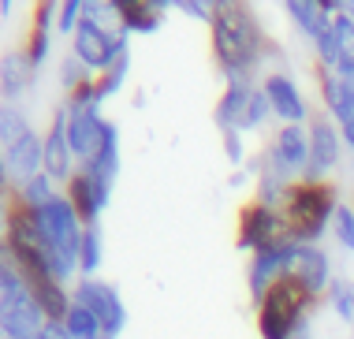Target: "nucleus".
I'll list each match as a JSON object with an SVG mask.
<instances>
[{
	"label": "nucleus",
	"mask_w": 354,
	"mask_h": 339,
	"mask_svg": "<svg viewBox=\"0 0 354 339\" xmlns=\"http://www.w3.org/2000/svg\"><path fill=\"white\" fill-rule=\"evenodd\" d=\"M209 45H213L216 67L227 86H261L254 79L269 53V34L261 30V19L254 15V8L239 0L216 4V15L209 23Z\"/></svg>",
	"instance_id": "nucleus-1"
},
{
	"label": "nucleus",
	"mask_w": 354,
	"mask_h": 339,
	"mask_svg": "<svg viewBox=\"0 0 354 339\" xmlns=\"http://www.w3.org/2000/svg\"><path fill=\"white\" fill-rule=\"evenodd\" d=\"M336 209H339V198H336V187L328 179L324 183H306V179L291 183L283 201H280L283 224H287L295 242H317L332 228Z\"/></svg>",
	"instance_id": "nucleus-2"
},
{
	"label": "nucleus",
	"mask_w": 354,
	"mask_h": 339,
	"mask_svg": "<svg viewBox=\"0 0 354 339\" xmlns=\"http://www.w3.org/2000/svg\"><path fill=\"white\" fill-rule=\"evenodd\" d=\"M317 306V298L306 291L299 280L283 276L265 291L257 302V336L261 339H295L306 332V317Z\"/></svg>",
	"instance_id": "nucleus-3"
},
{
	"label": "nucleus",
	"mask_w": 354,
	"mask_h": 339,
	"mask_svg": "<svg viewBox=\"0 0 354 339\" xmlns=\"http://www.w3.org/2000/svg\"><path fill=\"white\" fill-rule=\"evenodd\" d=\"M235 242L239 250L246 254H269V250H287L295 246L291 231L283 224V212L280 205H265V201L250 198L243 209H239V220H235Z\"/></svg>",
	"instance_id": "nucleus-4"
},
{
	"label": "nucleus",
	"mask_w": 354,
	"mask_h": 339,
	"mask_svg": "<svg viewBox=\"0 0 354 339\" xmlns=\"http://www.w3.org/2000/svg\"><path fill=\"white\" fill-rule=\"evenodd\" d=\"M269 116H272V104H269V97H265L261 86H227L216 101L220 134H227V131L250 134L257 127H265Z\"/></svg>",
	"instance_id": "nucleus-5"
},
{
	"label": "nucleus",
	"mask_w": 354,
	"mask_h": 339,
	"mask_svg": "<svg viewBox=\"0 0 354 339\" xmlns=\"http://www.w3.org/2000/svg\"><path fill=\"white\" fill-rule=\"evenodd\" d=\"M127 42L131 37L120 30V26H109V23H93V19L82 15L79 30L71 34V53L90 67L93 75L109 71L120 56H127Z\"/></svg>",
	"instance_id": "nucleus-6"
},
{
	"label": "nucleus",
	"mask_w": 354,
	"mask_h": 339,
	"mask_svg": "<svg viewBox=\"0 0 354 339\" xmlns=\"http://www.w3.org/2000/svg\"><path fill=\"white\" fill-rule=\"evenodd\" d=\"M37 217V224H41V231H45V239L53 242V250L60 254L68 265L79 273V242H82V231H86V224H82V217L75 212V205L68 198H53L49 205H41L34 212Z\"/></svg>",
	"instance_id": "nucleus-7"
},
{
	"label": "nucleus",
	"mask_w": 354,
	"mask_h": 339,
	"mask_svg": "<svg viewBox=\"0 0 354 339\" xmlns=\"http://www.w3.org/2000/svg\"><path fill=\"white\" fill-rule=\"evenodd\" d=\"M71 298L97 317L109 339H120V332L127 328V306H123L120 291L112 284H104L101 276H79L71 287Z\"/></svg>",
	"instance_id": "nucleus-8"
},
{
	"label": "nucleus",
	"mask_w": 354,
	"mask_h": 339,
	"mask_svg": "<svg viewBox=\"0 0 354 339\" xmlns=\"http://www.w3.org/2000/svg\"><path fill=\"white\" fill-rule=\"evenodd\" d=\"M283 276L299 280V284L310 291L313 298L328 295L332 280H336V276H332V261H328V254H324L317 242H295V246L287 250Z\"/></svg>",
	"instance_id": "nucleus-9"
},
{
	"label": "nucleus",
	"mask_w": 354,
	"mask_h": 339,
	"mask_svg": "<svg viewBox=\"0 0 354 339\" xmlns=\"http://www.w3.org/2000/svg\"><path fill=\"white\" fill-rule=\"evenodd\" d=\"M261 161L280 172L283 179L299 183L306 176V168H310V131L306 127H280L272 134V142H269Z\"/></svg>",
	"instance_id": "nucleus-10"
},
{
	"label": "nucleus",
	"mask_w": 354,
	"mask_h": 339,
	"mask_svg": "<svg viewBox=\"0 0 354 339\" xmlns=\"http://www.w3.org/2000/svg\"><path fill=\"white\" fill-rule=\"evenodd\" d=\"M306 131H310V168H306V183H324L332 168L339 164L343 157V134L336 127V120L332 116H313L310 123H306Z\"/></svg>",
	"instance_id": "nucleus-11"
},
{
	"label": "nucleus",
	"mask_w": 354,
	"mask_h": 339,
	"mask_svg": "<svg viewBox=\"0 0 354 339\" xmlns=\"http://www.w3.org/2000/svg\"><path fill=\"white\" fill-rule=\"evenodd\" d=\"M261 90H265V97H269L272 116L280 120V127H306V123L313 120V116H310V104H306L299 82H295L291 75L269 71V75L261 79Z\"/></svg>",
	"instance_id": "nucleus-12"
},
{
	"label": "nucleus",
	"mask_w": 354,
	"mask_h": 339,
	"mask_svg": "<svg viewBox=\"0 0 354 339\" xmlns=\"http://www.w3.org/2000/svg\"><path fill=\"white\" fill-rule=\"evenodd\" d=\"M41 164L53 183H68L75 176V168H79V161L71 153V142H68V116H64V109L53 116L41 134Z\"/></svg>",
	"instance_id": "nucleus-13"
},
{
	"label": "nucleus",
	"mask_w": 354,
	"mask_h": 339,
	"mask_svg": "<svg viewBox=\"0 0 354 339\" xmlns=\"http://www.w3.org/2000/svg\"><path fill=\"white\" fill-rule=\"evenodd\" d=\"M317 90H321V101L328 109V116L336 120L343 142L354 149V90L328 67H317Z\"/></svg>",
	"instance_id": "nucleus-14"
},
{
	"label": "nucleus",
	"mask_w": 354,
	"mask_h": 339,
	"mask_svg": "<svg viewBox=\"0 0 354 339\" xmlns=\"http://www.w3.org/2000/svg\"><path fill=\"white\" fill-rule=\"evenodd\" d=\"M64 198L75 205V212L82 217V224H97L104 205H109V198H112V187L101 179H93L90 172L75 168V176L64 183Z\"/></svg>",
	"instance_id": "nucleus-15"
},
{
	"label": "nucleus",
	"mask_w": 354,
	"mask_h": 339,
	"mask_svg": "<svg viewBox=\"0 0 354 339\" xmlns=\"http://www.w3.org/2000/svg\"><path fill=\"white\" fill-rule=\"evenodd\" d=\"M37 79V64L26 56V48H8L4 56H0V97H4L8 104H15L23 93H30V86Z\"/></svg>",
	"instance_id": "nucleus-16"
},
{
	"label": "nucleus",
	"mask_w": 354,
	"mask_h": 339,
	"mask_svg": "<svg viewBox=\"0 0 354 339\" xmlns=\"http://www.w3.org/2000/svg\"><path fill=\"white\" fill-rule=\"evenodd\" d=\"M171 4H157V0H112V12L123 34H153L165 23V12Z\"/></svg>",
	"instance_id": "nucleus-17"
},
{
	"label": "nucleus",
	"mask_w": 354,
	"mask_h": 339,
	"mask_svg": "<svg viewBox=\"0 0 354 339\" xmlns=\"http://www.w3.org/2000/svg\"><path fill=\"white\" fill-rule=\"evenodd\" d=\"M56 12H60V4H37L30 12V26H26V56L37 64V71H41V64L49 60L53 53V34H56Z\"/></svg>",
	"instance_id": "nucleus-18"
},
{
	"label": "nucleus",
	"mask_w": 354,
	"mask_h": 339,
	"mask_svg": "<svg viewBox=\"0 0 354 339\" xmlns=\"http://www.w3.org/2000/svg\"><path fill=\"white\" fill-rule=\"evenodd\" d=\"M4 161H8V172H12V183L19 187V183H26V179H34V176H41L45 172V164H41V134H23L19 142H12L4 149Z\"/></svg>",
	"instance_id": "nucleus-19"
},
{
	"label": "nucleus",
	"mask_w": 354,
	"mask_h": 339,
	"mask_svg": "<svg viewBox=\"0 0 354 339\" xmlns=\"http://www.w3.org/2000/svg\"><path fill=\"white\" fill-rule=\"evenodd\" d=\"M291 250V246H287ZM287 250H269V254H254L250 257V268H246V287H250V298L254 306L265 298L276 280H283V261H287Z\"/></svg>",
	"instance_id": "nucleus-20"
},
{
	"label": "nucleus",
	"mask_w": 354,
	"mask_h": 339,
	"mask_svg": "<svg viewBox=\"0 0 354 339\" xmlns=\"http://www.w3.org/2000/svg\"><path fill=\"white\" fill-rule=\"evenodd\" d=\"M79 168L90 172L93 179H101V183H109V187H116V176H120V131H116V123H112V120H109V131H104L101 149L93 153L90 161H82Z\"/></svg>",
	"instance_id": "nucleus-21"
},
{
	"label": "nucleus",
	"mask_w": 354,
	"mask_h": 339,
	"mask_svg": "<svg viewBox=\"0 0 354 339\" xmlns=\"http://www.w3.org/2000/svg\"><path fill=\"white\" fill-rule=\"evenodd\" d=\"M60 194H64V190H56V183L41 172V176L19 183V187H15V201H19V205H26L30 212H37L41 205H49L53 198H60Z\"/></svg>",
	"instance_id": "nucleus-22"
},
{
	"label": "nucleus",
	"mask_w": 354,
	"mask_h": 339,
	"mask_svg": "<svg viewBox=\"0 0 354 339\" xmlns=\"http://www.w3.org/2000/svg\"><path fill=\"white\" fill-rule=\"evenodd\" d=\"M104 261V235L101 224H86L82 242H79V276H97Z\"/></svg>",
	"instance_id": "nucleus-23"
},
{
	"label": "nucleus",
	"mask_w": 354,
	"mask_h": 339,
	"mask_svg": "<svg viewBox=\"0 0 354 339\" xmlns=\"http://www.w3.org/2000/svg\"><path fill=\"white\" fill-rule=\"evenodd\" d=\"M127 71H131V53H127V56H120V60L109 67V71L93 75V93H97V101H101V104L109 101V97H116V93H120V86H123V79H127Z\"/></svg>",
	"instance_id": "nucleus-24"
},
{
	"label": "nucleus",
	"mask_w": 354,
	"mask_h": 339,
	"mask_svg": "<svg viewBox=\"0 0 354 339\" xmlns=\"http://www.w3.org/2000/svg\"><path fill=\"white\" fill-rule=\"evenodd\" d=\"M34 127L26 123V116L15 109V104L0 101V149H8L12 142H19L23 134H30Z\"/></svg>",
	"instance_id": "nucleus-25"
},
{
	"label": "nucleus",
	"mask_w": 354,
	"mask_h": 339,
	"mask_svg": "<svg viewBox=\"0 0 354 339\" xmlns=\"http://www.w3.org/2000/svg\"><path fill=\"white\" fill-rule=\"evenodd\" d=\"M328 306L336 309V317L339 321H347V324H354V280H347V276H339V280H332V287H328Z\"/></svg>",
	"instance_id": "nucleus-26"
},
{
	"label": "nucleus",
	"mask_w": 354,
	"mask_h": 339,
	"mask_svg": "<svg viewBox=\"0 0 354 339\" xmlns=\"http://www.w3.org/2000/svg\"><path fill=\"white\" fill-rule=\"evenodd\" d=\"M90 82H93V71H90V67H86L75 53L64 56V60H60V86H64V90L75 93V90H82V86H90Z\"/></svg>",
	"instance_id": "nucleus-27"
},
{
	"label": "nucleus",
	"mask_w": 354,
	"mask_h": 339,
	"mask_svg": "<svg viewBox=\"0 0 354 339\" xmlns=\"http://www.w3.org/2000/svg\"><path fill=\"white\" fill-rule=\"evenodd\" d=\"M332 235H336V242L343 250H354V205H343L339 201V209H336V217H332Z\"/></svg>",
	"instance_id": "nucleus-28"
},
{
	"label": "nucleus",
	"mask_w": 354,
	"mask_h": 339,
	"mask_svg": "<svg viewBox=\"0 0 354 339\" xmlns=\"http://www.w3.org/2000/svg\"><path fill=\"white\" fill-rule=\"evenodd\" d=\"M82 15H86V0H64L60 12H56V34H68L71 37L75 30H79Z\"/></svg>",
	"instance_id": "nucleus-29"
},
{
	"label": "nucleus",
	"mask_w": 354,
	"mask_h": 339,
	"mask_svg": "<svg viewBox=\"0 0 354 339\" xmlns=\"http://www.w3.org/2000/svg\"><path fill=\"white\" fill-rule=\"evenodd\" d=\"M332 30H336V45H339L343 60H354V23L343 15V4H339V12L332 15Z\"/></svg>",
	"instance_id": "nucleus-30"
},
{
	"label": "nucleus",
	"mask_w": 354,
	"mask_h": 339,
	"mask_svg": "<svg viewBox=\"0 0 354 339\" xmlns=\"http://www.w3.org/2000/svg\"><path fill=\"white\" fill-rule=\"evenodd\" d=\"M171 8L190 15V19H202L205 26L213 23V15H216V4H205V0H179V4H171Z\"/></svg>",
	"instance_id": "nucleus-31"
},
{
	"label": "nucleus",
	"mask_w": 354,
	"mask_h": 339,
	"mask_svg": "<svg viewBox=\"0 0 354 339\" xmlns=\"http://www.w3.org/2000/svg\"><path fill=\"white\" fill-rule=\"evenodd\" d=\"M23 276H8V273H0V317L8 313V306L15 302V295L23 291Z\"/></svg>",
	"instance_id": "nucleus-32"
},
{
	"label": "nucleus",
	"mask_w": 354,
	"mask_h": 339,
	"mask_svg": "<svg viewBox=\"0 0 354 339\" xmlns=\"http://www.w3.org/2000/svg\"><path fill=\"white\" fill-rule=\"evenodd\" d=\"M224 153H227V161H232V164H243L246 161V145H243V134H239V131H227L224 134Z\"/></svg>",
	"instance_id": "nucleus-33"
},
{
	"label": "nucleus",
	"mask_w": 354,
	"mask_h": 339,
	"mask_svg": "<svg viewBox=\"0 0 354 339\" xmlns=\"http://www.w3.org/2000/svg\"><path fill=\"white\" fill-rule=\"evenodd\" d=\"M0 198H15V183H12V172H8L4 149H0Z\"/></svg>",
	"instance_id": "nucleus-34"
},
{
	"label": "nucleus",
	"mask_w": 354,
	"mask_h": 339,
	"mask_svg": "<svg viewBox=\"0 0 354 339\" xmlns=\"http://www.w3.org/2000/svg\"><path fill=\"white\" fill-rule=\"evenodd\" d=\"M37 339H71V336H68V328H64L60 321H49V324L41 328V336H37Z\"/></svg>",
	"instance_id": "nucleus-35"
},
{
	"label": "nucleus",
	"mask_w": 354,
	"mask_h": 339,
	"mask_svg": "<svg viewBox=\"0 0 354 339\" xmlns=\"http://www.w3.org/2000/svg\"><path fill=\"white\" fill-rule=\"evenodd\" d=\"M336 75H339V79H343V82H347L351 90H354V60H343V64L336 67Z\"/></svg>",
	"instance_id": "nucleus-36"
},
{
	"label": "nucleus",
	"mask_w": 354,
	"mask_h": 339,
	"mask_svg": "<svg viewBox=\"0 0 354 339\" xmlns=\"http://www.w3.org/2000/svg\"><path fill=\"white\" fill-rule=\"evenodd\" d=\"M343 15H347L351 23H354V0H343Z\"/></svg>",
	"instance_id": "nucleus-37"
},
{
	"label": "nucleus",
	"mask_w": 354,
	"mask_h": 339,
	"mask_svg": "<svg viewBox=\"0 0 354 339\" xmlns=\"http://www.w3.org/2000/svg\"><path fill=\"white\" fill-rule=\"evenodd\" d=\"M295 339H310V336H306V332H302V336H295Z\"/></svg>",
	"instance_id": "nucleus-38"
},
{
	"label": "nucleus",
	"mask_w": 354,
	"mask_h": 339,
	"mask_svg": "<svg viewBox=\"0 0 354 339\" xmlns=\"http://www.w3.org/2000/svg\"><path fill=\"white\" fill-rule=\"evenodd\" d=\"M0 339H8V336H0Z\"/></svg>",
	"instance_id": "nucleus-39"
}]
</instances>
